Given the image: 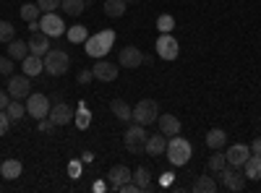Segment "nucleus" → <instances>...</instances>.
<instances>
[{
  "mask_svg": "<svg viewBox=\"0 0 261 193\" xmlns=\"http://www.w3.org/2000/svg\"><path fill=\"white\" fill-rule=\"evenodd\" d=\"M157 118H160V104L154 99H141L134 107V123L139 125H151Z\"/></svg>",
  "mask_w": 261,
  "mask_h": 193,
  "instance_id": "20e7f679",
  "label": "nucleus"
},
{
  "mask_svg": "<svg viewBox=\"0 0 261 193\" xmlns=\"http://www.w3.org/2000/svg\"><path fill=\"white\" fill-rule=\"evenodd\" d=\"M89 123H92V113L86 110V104L81 102V104H79V110H76V125H79L81 131H84V128L89 125Z\"/></svg>",
  "mask_w": 261,
  "mask_h": 193,
  "instance_id": "72a5a7b5",
  "label": "nucleus"
},
{
  "mask_svg": "<svg viewBox=\"0 0 261 193\" xmlns=\"http://www.w3.org/2000/svg\"><path fill=\"white\" fill-rule=\"evenodd\" d=\"M92 78H94V73H92V68H84V71H81V73L76 76V81H79V84H89Z\"/></svg>",
  "mask_w": 261,
  "mask_h": 193,
  "instance_id": "a19ab883",
  "label": "nucleus"
},
{
  "mask_svg": "<svg viewBox=\"0 0 261 193\" xmlns=\"http://www.w3.org/2000/svg\"><path fill=\"white\" fill-rule=\"evenodd\" d=\"M42 60H45V71L50 76H63V73H68V68H71V58H68L65 50H53L50 47Z\"/></svg>",
  "mask_w": 261,
  "mask_h": 193,
  "instance_id": "7ed1b4c3",
  "label": "nucleus"
},
{
  "mask_svg": "<svg viewBox=\"0 0 261 193\" xmlns=\"http://www.w3.org/2000/svg\"><path fill=\"white\" fill-rule=\"evenodd\" d=\"M86 37H89V29L81 26V24H76V26L68 29V42H73V45H81V42H86Z\"/></svg>",
  "mask_w": 261,
  "mask_h": 193,
  "instance_id": "7c9ffc66",
  "label": "nucleus"
},
{
  "mask_svg": "<svg viewBox=\"0 0 261 193\" xmlns=\"http://www.w3.org/2000/svg\"><path fill=\"white\" fill-rule=\"evenodd\" d=\"M39 32H45L50 39H55V37H63L65 34V21L55 13V11H50V13H42L39 16Z\"/></svg>",
  "mask_w": 261,
  "mask_h": 193,
  "instance_id": "0eeeda50",
  "label": "nucleus"
},
{
  "mask_svg": "<svg viewBox=\"0 0 261 193\" xmlns=\"http://www.w3.org/2000/svg\"><path fill=\"white\" fill-rule=\"evenodd\" d=\"M84 3L86 0H60V8L68 16H81L84 13Z\"/></svg>",
  "mask_w": 261,
  "mask_h": 193,
  "instance_id": "c85d7f7f",
  "label": "nucleus"
},
{
  "mask_svg": "<svg viewBox=\"0 0 261 193\" xmlns=\"http://www.w3.org/2000/svg\"><path fill=\"white\" fill-rule=\"evenodd\" d=\"M53 123H55V128L58 125H68L71 120H73V110L65 102H55L53 107H50V115H47Z\"/></svg>",
  "mask_w": 261,
  "mask_h": 193,
  "instance_id": "4468645a",
  "label": "nucleus"
},
{
  "mask_svg": "<svg viewBox=\"0 0 261 193\" xmlns=\"http://www.w3.org/2000/svg\"><path fill=\"white\" fill-rule=\"evenodd\" d=\"M107 178H110V188L118 190L123 183H128L130 178H134V173H130L125 164H115V167H110V175H107Z\"/></svg>",
  "mask_w": 261,
  "mask_h": 193,
  "instance_id": "f3484780",
  "label": "nucleus"
},
{
  "mask_svg": "<svg viewBox=\"0 0 261 193\" xmlns=\"http://www.w3.org/2000/svg\"><path fill=\"white\" fill-rule=\"evenodd\" d=\"M8 102H11V94H8V89H0V110H6V107H8Z\"/></svg>",
  "mask_w": 261,
  "mask_h": 193,
  "instance_id": "79ce46f5",
  "label": "nucleus"
},
{
  "mask_svg": "<svg viewBox=\"0 0 261 193\" xmlns=\"http://www.w3.org/2000/svg\"><path fill=\"white\" fill-rule=\"evenodd\" d=\"M157 55L162 58V60H175L178 55H180V45H178V39L172 37V34H160V39H157Z\"/></svg>",
  "mask_w": 261,
  "mask_h": 193,
  "instance_id": "6e6552de",
  "label": "nucleus"
},
{
  "mask_svg": "<svg viewBox=\"0 0 261 193\" xmlns=\"http://www.w3.org/2000/svg\"><path fill=\"white\" fill-rule=\"evenodd\" d=\"M157 123H160V133H165L167 139H170V136H178V133H180V120H178L175 115L165 113V115H160V118H157Z\"/></svg>",
  "mask_w": 261,
  "mask_h": 193,
  "instance_id": "dca6fc26",
  "label": "nucleus"
},
{
  "mask_svg": "<svg viewBox=\"0 0 261 193\" xmlns=\"http://www.w3.org/2000/svg\"><path fill=\"white\" fill-rule=\"evenodd\" d=\"M118 190H120V193H141V190H139V185L134 183V178H130L128 183H123V185H120Z\"/></svg>",
  "mask_w": 261,
  "mask_h": 193,
  "instance_id": "ea45409f",
  "label": "nucleus"
},
{
  "mask_svg": "<svg viewBox=\"0 0 261 193\" xmlns=\"http://www.w3.org/2000/svg\"><path fill=\"white\" fill-rule=\"evenodd\" d=\"M110 113L118 118V120H134V110L125 99H113L110 102Z\"/></svg>",
  "mask_w": 261,
  "mask_h": 193,
  "instance_id": "4be33fe9",
  "label": "nucleus"
},
{
  "mask_svg": "<svg viewBox=\"0 0 261 193\" xmlns=\"http://www.w3.org/2000/svg\"><path fill=\"white\" fill-rule=\"evenodd\" d=\"M170 180H172V173H165V178H162V185H167Z\"/></svg>",
  "mask_w": 261,
  "mask_h": 193,
  "instance_id": "49530a36",
  "label": "nucleus"
},
{
  "mask_svg": "<svg viewBox=\"0 0 261 193\" xmlns=\"http://www.w3.org/2000/svg\"><path fill=\"white\" fill-rule=\"evenodd\" d=\"M13 73V58H0V76Z\"/></svg>",
  "mask_w": 261,
  "mask_h": 193,
  "instance_id": "e433bc0d",
  "label": "nucleus"
},
{
  "mask_svg": "<svg viewBox=\"0 0 261 193\" xmlns=\"http://www.w3.org/2000/svg\"><path fill=\"white\" fill-rule=\"evenodd\" d=\"M29 32H32V34L39 32V21H29Z\"/></svg>",
  "mask_w": 261,
  "mask_h": 193,
  "instance_id": "a18cd8bd",
  "label": "nucleus"
},
{
  "mask_svg": "<svg viewBox=\"0 0 261 193\" xmlns=\"http://www.w3.org/2000/svg\"><path fill=\"white\" fill-rule=\"evenodd\" d=\"M220 180H222V185L227 188V190H243L246 188V175H241L238 173V167H225V170H220Z\"/></svg>",
  "mask_w": 261,
  "mask_h": 193,
  "instance_id": "9d476101",
  "label": "nucleus"
},
{
  "mask_svg": "<svg viewBox=\"0 0 261 193\" xmlns=\"http://www.w3.org/2000/svg\"><path fill=\"white\" fill-rule=\"evenodd\" d=\"M125 0H105V13L110 16V18H120L125 13Z\"/></svg>",
  "mask_w": 261,
  "mask_h": 193,
  "instance_id": "a878e982",
  "label": "nucleus"
},
{
  "mask_svg": "<svg viewBox=\"0 0 261 193\" xmlns=\"http://www.w3.org/2000/svg\"><path fill=\"white\" fill-rule=\"evenodd\" d=\"M50 99H47V94H39V92H34V94H29L27 97V115H32L34 120H42V118H47L50 115Z\"/></svg>",
  "mask_w": 261,
  "mask_h": 193,
  "instance_id": "423d86ee",
  "label": "nucleus"
},
{
  "mask_svg": "<svg viewBox=\"0 0 261 193\" xmlns=\"http://www.w3.org/2000/svg\"><path fill=\"white\" fill-rule=\"evenodd\" d=\"M134 183L139 185V190H149L151 188V173L146 167H136L134 170Z\"/></svg>",
  "mask_w": 261,
  "mask_h": 193,
  "instance_id": "393cba45",
  "label": "nucleus"
},
{
  "mask_svg": "<svg viewBox=\"0 0 261 193\" xmlns=\"http://www.w3.org/2000/svg\"><path fill=\"white\" fill-rule=\"evenodd\" d=\"M27 55H29V42H21V39H11L8 42V58L24 60Z\"/></svg>",
  "mask_w": 261,
  "mask_h": 193,
  "instance_id": "5701e85b",
  "label": "nucleus"
},
{
  "mask_svg": "<svg viewBox=\"0 0 261 193\" xmlns=\"http://www.w3.org/2000/svg\"><path fill=\"white\" fill-rule=\"evenodd\" d=\"M92 73H94L97 81H107V84H110V81L118 78V66H115V63H110V60H105V58H99V60L94 63Z\"/></svg>",
  "mask_w": 261,
  "mask_h": 193,
  "instance_id": "f8f14e48",
  "label": "nucleus"
},
{
  "mask_svg": "<svg viewBox=\"0 0 261 193\" xmlns=\"http://www.w3.org/2000/svg\"><path fill=\"white\" fill-rule=\"evenodd\" d=\"M37 128H39V133H53L55 123H53L50 118H42V120H37Z\"/></svg>",
  "mask_w": 261,
  "mask_h": 193,
  "instance_id": "58836bf2",
  "label": "nucleus"
},
{
  "mask_svg": "<svg viewBox=\"0 0 261 193\" xmlns=\"http://www.w3.org/2000/svg\"><path fill=\"white\" fill-rule=\"evenodd\" d=\"M21 63H24V73H27L29 78H34V76H39L42 71H45V60H42L39 55H32V52H29Z\"/></svg>",
  "mask_w": 261,
  "mask_h": 193,
  "instance_id": "6ab92c4d",
  "label": "nucleus"
},
{
  "mask_svg": "<svg viewBox=\"0 0 261 193\" xmlns=\"http://www.w3.org/2000/svg\"><path fill=\"white\" fill-rule=\"evenodd\" d=\"M157 29H160V34H172V29H175V18H172L170 13H162L157 18Z\"/></svg>",
  "mask_w": 261,
  "mask_h": 193,
  "instance_id": "473e14b6",
  "label": "nucleus"
},
{
  "mask_svg": "<svg viewBox=\"0 0 261 193\" xmlns=\"http://www.w3.org/2000/svg\"><path fill=\"white\" fill-rule=\"evenodd\" d=\"M11 39H16L13 24H11V21H0V42H6V45H8Z\"/></svg>",
  "mask_w": 261,
  "mask_h": 193,
  "instance_id": "f704fd0d",
  "label": "nucleus"
},
{
  "mask_svg": "<svg viewBox=\"0 0 261 193\" xmlns=\"http://www.w3.org/2000/svg\"><path fill=\"white\" fill-rule=\"evenodd\" d=\"M115 45V32L113 29H102L92 37H86L84 42V47H86V55H92V58H105L107 52H110V47Z\"/></svg>",
  "mask_w": 261,
  "mask_h": 193,
  "instance_id": "f257e3e1",
  "label": "nucleus"
},
{
  "mask_svg": "<svg viewBox=\"0 0 261 193\" xmlns=\"http://www.w3.org/2000/svg\"><path fill=\"white\" fill-rule=\"evenodd\" d=\"M248 157H251V146H246V144H235L225 152V159L230 167H243Z\"/></svg>",
  "mask_w": 261,
  "mask_h": 193,
  "instance_id": "ddd939ff",
  "label": "nucleus"
},
{
  "mask_svg": "<svg viewBox=\"0 0 261 193\" xmlns=\"http://www.w3.org/2000/svg\"><path fill=\"white\" fill-rule=\"evenodd\" d=\"M141 63H144V52H141L139 47H134V45L123 47L120 55H118V66H120V68H128V71H136Z\"/></svg>",
  "mask_w": 261,
  "mask_h": 193,
  "instance_id": "1a4fd4ad",
  "label": "nucleus"
},
{
  "mask_svg": "<svg viewBox=\"0 0 261 193\" xmlns=\"http://www.w3.org/2000/svg\"><path fill=\"white\" fill-rule=\"evenodd\" d=\"M251 154H261V139H253V144H251Z\"/></svg>",
  "mask_w": 261,
  "mask_h": 193,
  "instance_id": "37998d69",
  "label": "nucleus"
},
{
  "mask_svg": "<svg viewBox=\"0 0 261 193\" xmlns=\"http://www.w3.org/2000/svg\"><path fill=\"white\" fill-rule=\"evenodd\" d=\"M79 170H81L79 162H71V178H79Z\"/></svg>",
  "mask_w": 261,
  "mask_h": 193,
  "instance_id": "c03bdc74",
  "label": "nucleus"
},
{
  "mask_svg": "<svg viewBox=\"0 0 261 193\" xmlns=\"http://www.w3.org/2000/svg\"><path fill=\"white\" fill-rule=\"evenodd\" d=\"M146 131H144V125H130L128 128V131L123 133V144H125V149H128V152L130 154H141L144 152V146H146Z\"/></svg>",
  "mask_w": 261,
  "mask_h": 193,
  "instance_id": "39448f33",
  "label": "nucleus"
},
{
  "mask_svg": "<svg viewBox=\"0 0 261 193\" xmlns=\"http://www.w3.org/2000/svg\"><path fill=\"white\" fill-rule=\"evenodd\" d=\"M18 13H21V18H24L27 24H29V21H39V16H42V11H39L37 3H24V6L18 8Z\"/></svg>",
  "mask_w": 261,
  "mask_h": 193,
  "instance_id": "cd10ccee",
  "label": "nucleus"
},
{
  "mask_svg": "<svg viewBox=\"0 0 261 193\" xmlns=\"http://www.w3.org/2000/svg\"><path fill=\"white\" fill-rule=\"evenodd\" d=\"M6 113H8V118H11V120H21V118L27 115V107L21 104V99H11V102H8V107H6Z\"/></svg>",
  "mask_w": 261,
  "mask_h": 193,
  "instance_id": "c756f323",
  "label": "nucleus"
},
{
  "mask_svg": "<svg viewBox=\"0 0 261 193\" xmlns=\"http://www.w3.org/2000/svg\"><path fill=\"white\" fill-rule=\"evenodd\" d=\"M193 190H196V193H214V190H217V180H214L212 175H201L199 180L193 183Z\"/></svg>",
  "mask_w": 261,
  "mask_h": 193,
  "instance_id": "bb28decb",
  "label": "nucleus"
},
{
  "mask_svg": "<svg viewBox=\"0 0 261 193\" xmlns=\"http://www.w3.org/2000/svg\"><path fill=\"white\" fill-rule=\"evenodd\" d=\"M165 149H167V136L165 133H154V136L146 139L144 152L151 154V157H160V154H165Z\"/></svg>",
  "mask_w": 261,
  "mask_h": 193,
  "instance_id": "a211bd4d",
  "label": "nucleus"
},
{
  "mask_svg": "<svg viewBox=\"0 0 261 193\" xmlns=\"http://www.w3.org/2000/svg\"><path fill=\"white\" fill-rule=\"evenodd\" d=\"M47 50H50V37H47L45 32H34V34L29 37V52H32V55H39V58H45Z\"/></svg>",
  "mask_w": 261,
  "mask_h": 193,
  "instance_id": "2eb2a0df",
  "label": "nucleus"
},
{
  "mask_svg": "<svg viewBox=\"0 0 261 193\" xmlns=\"http://www.w3.org/2000/svg\"><path fill=\"white\" fill-rule=\"evenodd\" d=\"M165 154H167V159H170L172 167H183V164H188V159H191V154H193V149H191V144H188L183 136H170V139H167Z\"/></svg>",
  "mask_w": 261,
  "mask_h": 193,
  "instance_id": "f03ea898",
  "label": "nucleus"
},
{
  "mask_svg": "<svg viewBox=\"0 0 261 193\" xmlns=\"http://www.w3.org/2000/svg\"><path fill=\"white\" fill-rule=\"evenodd\" d=\"M11 118H8V113L6 110H0V136H6L8 133V128H11Z\"/></svg>",
  "mask_w": 261,
  "mask_h": 193,
  "instance_id": "4c0bfd02",
  "label": "nucleus"
},
{
  "mask_svg": "<svg viewBox=\"0 0 261 193\" xmlns=\"http://www.w3.org/2000/svg\"><path fill=\"white\" fill-rule=\"evenodd\" d=\"M29 92H32V78L27 73L24 76H11V81H8L11 99H24V97H29Z\"/></svg>",
  "mask_w": 261,
  "mask_h": 193,
  "instance_id": "9b49d317",
  "label": "nucleus"
},
{
  "mask_svg": "<svg viewBox=\"0 0 261 193\" xmlns=\"http://www.w3.org/2000/svg\"><path fill=\"white\" fill-rule=\"evenodd\" d=\"M37 6L42 13H50V11H58L60 8V0H37Z\"/></svg>",
  "mask_w": 261,
  "mask_h": 193,
  "instance_id": "c9c22d12",
  "label": "nucleus"
},
{
  "mask_svg": "<svg viewBox=\"0 0 261 193\" xmlns=\"http://www.w3.org/2000/svg\"><path fill=\"white\" fill-rule=\"evenodd\" d=\"M125 3H136V0H125Z\"/></svg>",
  "mask_w": 261,
  "mask_h": 193,
  "instance_id": "de8ad7c7",
  "label": "nucleus"
},
{
  "mask_svg": "<svg viewBox=\"0 0 261 193\" xmlns=\"http://www.w3.org/2000/svg\"><path fill=\"white\" fill-rule=\"evenodd\" d=\"M209 170L212 173H220V170H225L227 167V159H225V154H220V149H214V154L209 157Z\"/></svg>",
  "mask_w": 261,
  "mask_h": 193,
  "instance_id": "2f4dec72",
  "label": "nucleus"
},
{
  "mask_svg": "<svg viewBox=\"0 0 261 193\" xmlns=\"http://www.w3.org/2000/svg\"><path fill=\"white\" fill-rule=\"evenodd\" d=\"M227 144V133L222 131V128H212V131L206 133V146L212 149V152H214V149H222Z\"/></svg>",
  "mask_w": 261,
  "mask_h": 193,
  "instance_id": "b1692460",
  "label": "nucleus"
},
{
  "mask_svg": "<svg viewBox=\"0 0 261 193\" xmlns=\"http://www.w3.org/2000/svg\"><path fill=\"white\" fill-rule=\"evenodd\" d=\"M243 175L248 180H261V154H251L243 164Z\"/></svg>",
  "mask_w": 261,
  "mask_h": 193,
  "instance_id": "412c9836",
  "label": "nucleus"
},
{
  "mask_svg": "<svg viewBox=\"0 0 261 193\" xmlns=\"http://www.w3.org/2000/svg\"><path fill=\"white\" fill-rule=\"evenodd\" d=\"M21 173H24V164H21L18 159H6L3 164H0L3 180H16V178H21Z\"/></svg>",
  "mask_w": 261,
  "mask_h": 193,
  "instance_id": "aec40b11",
  "label": "nucleus"
}]
</instances>
